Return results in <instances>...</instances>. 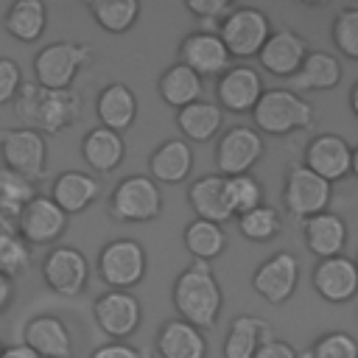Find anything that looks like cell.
Instances as JSON below:
<instances>
[{"mask_svg":"<svg viewBox=\"0 0 358 358\" xmlns=\"http://www.w3.org/2000/svg\"><path fill=\"white\" fill-rule=\"evenodd\" d=\"M11 103L20 123L39 131L42 137L67 131L81 115V95L76 90H45L34 78L20 84Z\"/></svg>","mask_w":358,"mask_h":358,"instance_id":"obj_1","label":"cell"},{"mask_svg":"<svg viewBox=\"0 0 358 358\" xmlns=\"http://www.w3.org/2000/svg\"><path fill=\"white\" fill-rule=\"evenodd\" d=\"M171 299L179 319L193 324L196 330H210L218 322V313L224 305L221 285L204 260H193L187 268L176 274Z\"/></svg>","mask_w":358,"mask_h":358,"instance_id":"obj_2","label":"cell"},{"mask_svg":"<svg viewBox=\"0 0 358 358\" xmlns=\"http://www.w3.org/2000/svg\"><path fill=\"white\" fill-rule=\"evenodd\" d=\"M252 120H255V131H263L271 137H285L291 131L310 129L316 120V109L302 95L285 90V87H274L260 95V101L252 109Z\"/></svg>","mask_w":358,"mask_h":358,"instance_id":"obj_3","label":"cell"},{"mask_svg":"<svg viewBox=\"0 0 358 358\" xmlns=\"http://www.w3.org/2000/svg\"><path fill=\"white\" fill-rule=\"evenodd\" d=\"M92 45L50 42L34 56V81L45 90H70L76 76L92 62Z\"/></svg>","mask_w":358,"mask_h":358,"instance_id":"obj_4","label":"cell"},{"mask_svg":"<svg viewBox=\"0 0 358 358\" xmlns=\"http://www.w3.org/2000/svg\"><path fill=\"white\" fill-rule=\"evenodd\" d=\"M109 215L123 224H145L162 213V190L151 176L131 173L120 179L106 204Z\"/></svg>","mask_w":358,"mask_h":358,"instance_id":"obj_5","label":"cell"},{"mask_svg":"<svg viewBox=\"0 0 358 358\" xmlns=\"http://www.w3.org/2000/svg\"><path fill=\"white\" fill-rule=\"evenodd\" d=\"M148 268V255L134 238H115L98 252V277L109 291H129L143 282Z\"/></svg>","mask_w":358,"mask_h":358,"instance_id":"obj_6","label":"cell"},{"mask_svg":"<svg viewBox=\"0 0 358 358\" xmlns=\"http://www.w3.org/2000/svg\"><path fill=\"white\" fill-rule=\"evenodd\" d=\"M229 53V59H249L257 56L260 48L266 45V39L271 36V20L266 17V11L255 8V6H235L218 25L215 31Z\"/></svg>","mask_w":358,"mask_h":358,"instance_id":"obj_7","label":"cell"},{"mask_svg":"<svg viewBox=\"0 0 358 358\" xmlns=\"http://www.w3.org/2000/svg\"><path fill=\"white\" fill-rule=\"evenodd\" d=\"M0 159L3 168L36 182L48 173V140L25 126L0 131Z\"/></svg>","mask_w":358,"mask_h":358,"instance_id":"obj_8","label":"cell"},{"mask_svg":"<svg viewBox=\"0 0 358 358\" xmlns=\"http://www.w3.org/2000/svg\"><path fill=\"white\" fill-rule=\"evenodd\" d=\"M39 271L45 285L59 296H78L90 282V260L76 246H50Z\"/></svg>","mask_w":358,"mask_h":358,"instance_id":"obj_9","label":"cell"},{"mask_svg":"<svg viewBox=\"0 0 358 358\" xmlns=\"http://www.w3.org/2000/svg\"><path fill=\"white\" fill-rule=\"evenodd\" d=\"M330 196H333V185L324 182L322 176H316L313 171H308L302 162L299 165H291L285 171V187H282V201H285V210L296 218H310V215H319L327 210L330 204Z\"/></svg>","mask_w":358,"mask_h":358,"instance_id":"obj_10","label":"cell"},{"mask_svg":"<svg viewBox=\"0 0 358 358\" xmlns=\"http://www.w3.org/2000/svg\"><path fill=\"white\" fill-rule=\"evenodd\" d=\"M92 316L109 341H126L143 322V305L131 291H103L92 302Z\"/></svg>","mask_w":358,"mask_h":358,"instance_id":"obj_11","label":"cell"},{"mask_svg":"<svg viewBox=\"0 0 358 358\" xmlns=\"http://www.w3.org/2000/svg\"><path fill=\"white\" fill-rule=\"evenodd\" d=\"M263 157V137L255 126H229L215 145V165L218 176H241L252 173L257 159Z\"/></svg>","mask_w":358,"mask_h":358,"instance_id":"obj_12","label":"cell"},{"mask_svg":"<svg viewBox=\"0 0 358 358\" xmlns=\"http://www.w3.org/2000/svg\"><path fill=\"white\" fill-rule=\"evenodd\" d=\"M14 229L17 235L28 243V246H48V243H56L64 229H67V215L53 204L50 196H42L36 193L17 215L14 221Z\"/></svg>","mask_w":358,"mask_h":358,"instance_id":"obj_13","label":"cell"},{"mask_svg":"<svg viewBox=\"0 0 358 358\" xmlns=\"http://www.w3.org/2000/svg\"><path fill=\"white\" fill-rule=\"evenodd\" d=\"M296 282H299V257L294 252H277L266 257L252 274V288L268 305L288 302L296 291Z\"/></svg>","mask_w":358,"mask_h":358,"instance_id":"obj_14","label":"cell"},{"mask_svg":"<svg viewBox=\"0 0 358 358\" xmlns=\"http://www.w3.org/2000/svg\"><path fill=\"white\" fill-rule=\"evenodd\" d=\"M263 92H266L263 78L249 64H229L218 76V84H215V95H218L221 112H232V115L252 112Z\"/></svg>","mask_w":358,"mask_h":358,"instance_id":"obj_15","label":"cell"},{"mask_svg":"<svg viewBox=\"0 0 358 358\" xmlns=\"http://www.w3.org/2000/svg\"><path fill=\"white\" fill-rule=\"evenodd\" d=\"M350 162H352V148L341 134L324 131L316 134L308 148H305V168L313 171L316 176H322L324 182H338L350 173Z\"/></svg>","mask_w":358,"mask_h":358,"instance_id":"obj_16","label":"cell"},{"mask_svg":"<svg viewBox=\"0 0 358 358\" xmlns=\"http://www.w3.org/2000/svg\"><path fill=\"white\" fill-rule=\"evenodd\" d=\"M22 344L39 358H73V333L56 313H36L22 327Z\"/></svg>","mask_w":358,"mask_h":358,"instance_id":"obj_17","label":"cell"},{"mask_svg":"<svg viewBox=\"0 0 358 358\" xmlns=\"http://www.w3.org/2000/svg\"><path fill=\"white\" fill-rule=\"evenodd\" d=\"M179 64L190 67L199 78L221 76L229 67V53L215 31H193L179 42Z\"/></svg>","mask_w":358,"mask_h":358,"instance_id":"obj_18","label":"cell"},{"mask_svg":"<svg viewBox=\"0 0 358 358\" xmlns=\"http://www.w3.org/2000/svg\"><path fill=\"white\" fill-rule=\"evenodd\" d=\"M313 291L333 305L350 302L358 294V268L355 260L347 255H336L327 260H319L313 266Z\"/></svg>","mask_w":358,"mask_h":358,"instance_id":"obj_19","label":"cell"},{"mask_svg":"<svg viewBox=\"0 0 358 358\" xmlns=\"http://www.w3.org/2000/svg\"><path fill=\"white\" fill-rule=\"evenodd\" d=\"M308 53H310V48L305 42V36H299L291 28H280V31H271V36L260 48L257 59L266 73H271L277 78H291L302 67Z\"/></svg>","mask_w":358,"mask_h":358,"instance_id":"obj_20","label":"cell"},{"mask_svg":"<svg viewBox=\"0 0 358 358\" xmlns=\"http://www.w3.org/2000/svg\"><path fill=\"white\" fill-rule=\"evenodd\" d=\"M101 193V182L87 171H62L50 185L53 204L70 218L84 213Z\"/></svg>","mask_w":358,"mask_h":358,"instance_id":"obj_21","label":"cell"},{"mask_svg":"<svg viewBox=\"0 0 358 358\" xmlns=\"http://www.w3.org/2000/svg\"><path fill=\"white\" fill-rule=\"evenodd\" d=\"M302 235H305L308 252L316 255L319 260L344 255V246H347V224H344V218H341L338 213L324 210V213H319V215L305 218Z\"/></svg>","mask_w":358,"mask_h":358,"instance_id":"obj_22","label":"cell"},{"mask_svg":"<svg viewBox=\"0 0 358 358\" xmlns=\"http://www.w3.org/2000/svg\"><path fill=\"white\" fill-rule=\"evenodd\" d=\"M95 115H98V120H101L103 129L123 134L137 120V95L131 92L129 84L112 81V84H106L98 92V98H95Z\"/></svg>","mask_w":358,"mask_h":358,"instance_id":"obj_23","label":"cell"},{"mask_svg":"<svg viewBox=\"0 0 358 358\" xmlns=\"http://www.w3.org/2000/svg\"><path fill=\"white\" fill-rule=\"evenodd\" d=\"M341 62L327 53V50H310L302 62V67L288 78V87L291 92L302 95V92H324V90H333L338 81H341Z\"/></svg>","mask_w":358,"mask_h":358,"instance_id":"obj_24","label":"cell"},{"mask_svg":"<svg viewBox=\"0 0 358 358\" xmlns=\"http://www.w3.org/2000/svg\"><path fill=\"white\" fill-rule=\"evenodd\" d=\"M148 171L151 179L157 185H179L190 176L193 171V148L190 143H185L182 137L165 140L162 145L154 148L151 159H148Z\"/></svg>","mask_w":358,"mask_h":358,"instance_id":"obj_25","label":"cell"},{"mask_svg":"<svg viewBox=\"0 0 358 358\" xmlns=\"http://www.w3.org/2000/svg\"><path fill=\"white\" fill-rule=\"evenodd\" d=\"M159 358H207V338L182 319H168L157 333Z\"/></svg>","mask_w":358,"mask_h":358,"instance_id":"obj_26","label":"cell"},{"mask_svg":"<svg viewBox=\"0 0 358 358\" xmlns=\"http://www.w3.org/2000/svg\"><path fill=\"white\" fill-rule=\"evenodd\" d=\"M176 126L185 134V143H207L213 140L224 126V112L215 101H193L176 112Z\"/></svg>","mask_w":358,"mask_h":358,"instance_id":"obj_27","label":"cell"},{"mask_svg":"<svg viewBox=\"0 0 358 358\" xmlns=\"http://www.w3.org/2000/svg\"><path fill=\"white\" fill-rule=\"evenodd\" d=\"M81 157L84 162L95 171V173H112L123 157H126V143H123V134L117 131H109L103 126H95L84 134L81 140Z\"/></svg>","mask_w":358,"mask_h":358,"instance_id":"obj_28","label":"cell"},{"mask_svg":"<svg viewBox=\"0 0 358 358\" xmlns=\"http://www.w3.org/2000/svg\"><path fill=\"white\" fill-rule=\"evenodd\" d=\"M274 338V330L260 316H235L224 338V358H255V352Z\"/></svg>","mask_w":358,"mask_h":358,"instance_id":"obj_29","label":"cell"},{"mask_svg":"<svg viewBox=\"0 0 358 358\" xmlns=\"http://www.w3.org/2000/svg\"><path fill=\"white\" fill-rule=\"evenodd\" d=\"M3 28L11 39L31 45L39 42L48 28V6L42 0H17L3 14Z\"/></svg>","mask_w":358,"mask_h":358,"instance_id":"obj_30","label":"cell"},{"mask_svg":"<svg viewBox=\"0 0 358 358\" xmlns=\"http://www.w3.org/2000/svg\"><path fill=\"white\" fill-rule=\"evenodd\" d=\"M187 201L196 213V218L201 221H213V224H224L232 218V213L227 210L224 201V176L218 173H204L199 179H193V185L187 187Z\"/></svg>","mask_w":358,"mask_h":358,"instance_id":"obj_31","label":"cell"},{"mask_svg":"<svg viewBox=\"0 0 358 358\" xmlns=\"http://www.w3.org/2000/svg\"><path fill=\"white\" fill-rule=\"evenodd\" d=\"M157 92H159V98H162L168 106H173V109L179 112L182 106H187V103H193V101L201 98V78H199L190 67H185V64L176 62V64H171V67L159 76Z\"/></svg>","mask_w":358,"mask_h":358,"instance_id":"obj_32","label":"cell"},{"mask_svg":"<svg viewBox=\"0 0 358 358\" xmlns=\"http://www.w3.org/2000/svg\"><path fill=\"white\" fill-rule=\"evenodd\" d=\"M90 17L103 28L106 34H126L134 28L140 17V3L137 0H90L87 3Z\"/></svg>","mask_w":358,"mask_h":358,"instance_id":"obj_33","label":"cell"},{"mask_svg":"<svg viewBox=\"0 0 358 358\" xmlns=\"http://www.w3.org/2000/svg\"><path fill=\"white\" fill-rule=\"evenodd\" d=\"M187 252L196 257V260H215L224 249H227V232L224 227L213 224V221H201V218H193L187 227H185V235H182Z\"/></svg>","mask_w":358,"mask_h":358,"instance_id":"obj_34","label":"cell"},{"mask_svg":"<svg viewBox=\"0 0 358 358\" xmlns=\"http://www.w3.org/2000/svg\"><path fill=\"white\" fill-rule=\"evenodd\" d=\"M36 196V182L8 171V168H0V221L3 224H14L20 210Z\"/></svg>","mask_w":358,"mask_h":358,"instance_id":"obj_35","label":"cell"},{"mask_svg":"<svg viewBox=\"0 0 358 358\" xmlns=\"http://www.w3.org/2000/svg\"><path fill=\"white\" fill-rule=\"evenodd\" d=\"M224 201H227V210L232 213V218H238L263 204V185L252 173L227 176L224 179Z\"/></svg>","mask_w":358,"mask_h":358,"instance_id":"obj_36","label":"cell"},{"mask_svg":"<svg viewBox=\"0 0 358 358\" xmlns=\"http://www.w3.org/2000/svg\"><path fill=\"white\" fill-rule=\"evenodd\" d=\"M238 232L246 238V241H255V243H263V241H271L282 232V218L277 213V207L271 204H260L243 215H238Z\"/></svg>","mask_w":358,"mask_h":358,"instance_id":"obj_37","label":"cell"},{"mask_svg":"<svg viewBox=\"0 0 358 358\" xmlns=\"http://www.w3.org/2000/svg\"><path fill=\"white\" fill-rule=\"evenodd\" d=\"M31 268V246L14 227H0V274L17 280Z\"/></svg>","mask_w":358,"mask_h":358,"instance_id":"obj_38","label":"cell"},{"mask_svg":"<svg viewBox=\"0 0 358 358\" xmlns=\"http://www.w3.org/2000/svg\"><path fill=\"white\" fill-rule=\"evenodd\" d=\"M330 36L347 59H358V6H344L336 14Z\"/></svg>","mask_w":358,"mask_h":358,"instance_id":"obj_39","label":"cell"},{"mask_svg":"<svg viewBox=\"0 0 358 358\" xmlns=\"http://www.w3.org/2000/svg\"><path fill=\"white\" fill-rule=\"evenodd\" d=\"M310 358H358V341L350 333H344V330L324 333L313 344Z\"/></svg>","mask_w":358,"mask_h":358,"instance_id":"obj_40","label":"cell"},{"mask_svg":"<svg viewBox=\"0 0 358 358\" xmlns=\"http://www.w3.org/2000/svg\"><path fill=\"white\" fill-rule=\"evenodd\" d=\"M185 8L204 22L201 31H218L221 20L235 8V3L232 0H185Z\"/></svg>","mask_w":358,"mask_h":358,"instance_id":"obj_41","label":"cell"},{"mask_svg":"<svg viewBox=\"0 0 358 358\" xmlns=\"http://www.w3.org/2000/svg\"><path fill=\"white\" fill-rule=\"evenodd\" d=\"M22 84V67L11 56H0V106L11 103L17 98V90Z\"/></svg>","mask_w":358,"mask_h":358,"instance_id":"obj_42","label":"cell"},{"mask_svg":"<svg viewBox=\"0 0 358 358\" xmlns=\"http://www.w3.org/2000/svg\"><path fill=\"white\" fill-rule=\"evenodd\" d=\"M90 358H143V352L137 347H131L129 341H106V344L95 347L90 352Z\"/></svg>","mask_w":358,"mask_h":358,"instance_id":"obj_43","label":"cell"},{"mask_svg":"<svg viewBox=\"0 0 358 358\" xmlns=\"http://www.w3.org/2000/svg\"><path fill=\"white\" fill-rule=\"evenodd\" d=\"M255 358H299V355H296V350H294L288 341L271 338V341H266V344L255 352Z\"/></svg>","mask_w":358,"mask_h":358,"instance_id":"obj_44","label":"cell"},{"mask_svg":"<svg viewBox=\"0 0 358 358\" xmlns=\"http://www.w3.org/2000/svg\"><path fill=\"white\" fill-rule=\"evenodd\" d=\"M11 302H14V280L0 274V316L11 308Z\"/></svg>","mask_w":358,"mask_h":358,"instance_id":"obj_45","label":"cell"},{"mask_svg":"<svg viewBox=\"0 0 358 358\" xmlns=\"http://www.w3.org/2000/svg\"><path fill=\"white\" fill-rule=\"evenodd\" d=\"M0 358H39L28 344H11V347H3V355Z\"/></svg>","mask_w":358,"mask_h":358,"instance_id":"obj_46","label":"cell"},{"mask_svg":"<svg viewBox=\"0 0 358 358\" xmlns=\"http://www.w3.org/2000/svg\"><path fill=\"white\" fill-rule=\"evenodd\" d=\"M350 109H352V115L358 117V81H355L352 90H350Z\"/></svg>","mask_w":358,"mask_h":358,"instance_id":"obj_47","label":"cell"},{"mask_svg":"<svg viewBox=\"0 0 358 358\" xmlns=\"http://www.w3.org/2000/svg\"><path fill=\"white\" fill-rule=\"evenodd\" d=\"M350 173L358 176V148H352V162H350Z\"/></svg>","mask_w":358,"mask_h":358,"instance_id":"obj_48","label":"cell"},{"mask_svg":"<svg viewBox=\"0 0 358 358\" xmlns=\"http://www.w3.org/2000/svg\"><path fill=\"white\" fill-rule=\"evenodd\" d=\"M0 355H3V344H0Z\"/></svg>","mask_w":358,"mask_h":358,"instance_id":"obj_49","label":"cell"},{"mask_svg":"<svg viewBox=\"0 0 358 358\" xmlns=\"http://www.w3.org/2000/svg\"><path fill=\"white\" fill-rule=\"evenodd\" d=\"M355 268H358V260H355Z\"/></svg>","mask_w":358,"mask_h":358,"instance_id":"obj_50","label":"cell"}]
</instances>
